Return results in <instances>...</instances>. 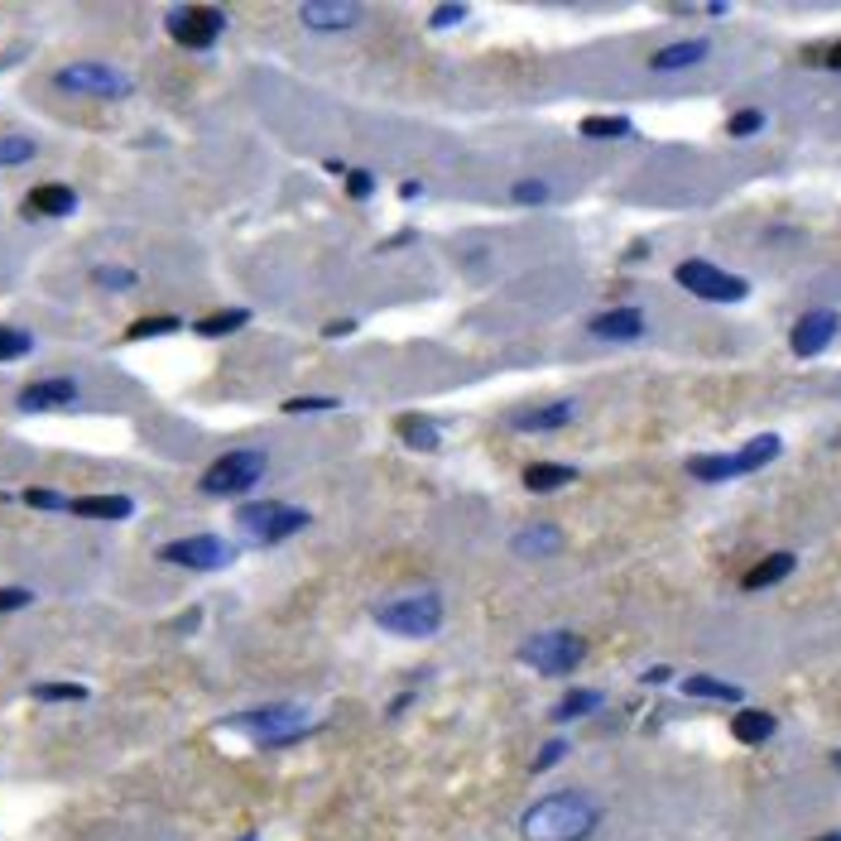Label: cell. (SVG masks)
<instances>
[{
  "instance_id": "obj_1",
  "label": "cell",
  "mask_w": 841,
  "mask_h": 841,
  "mask_svg": "<svg viewBox=\"0 0 841 841\" xmlns=\"http://www.w3.org/2000/svg\"><path fill=\"white\" fill-rule=\"evenodd\" d=\"M601 827V804H591L587 794H548L538 804L524 808L520 818V837L524 841H587Z\"/></svg>"
},
{
  "instance_id": "obj_2",
  "label": "cell",
  "mask_w": 841,
  "mask_h": 841,
  "mask_svg": "<svg viewBox=\"0 0 841 841\" xmlns=\"http://www.w3.org/2000/svg\"><path fill=\"white\" fill-rule=\"evenodd\" d=\"M265 471H270V457L260 452V448H231V452L212 457V467L197 477V491H203V495H217V501H227V495L255 491V485L265 481Z\"/></svg>"
},
{
  "instance_id": "obj_3",
  "label": "cell",
  "mask_w": 841,
  "mask_h": 841,
  "mask_svg": "<svg viewBox=\"0 0 841 841\" xmlns=\"http://www.w3.org/2000/svg\"><path fill=\"white\" fill-rule=\"evenodd\" d=\"M779 452H784L779 433H760V438H751L741 452H702V457H692L688 471L698 481H735V477H751V471L769 467Z\"/></svg>"
},
{
  "instance_id": "obj_4",
  "label": "cell",
  "mask_w": 841,
  "mask_h": 841,
  "mask_svg": "<svg viewBox=\"0 0 841 841\" xmlns=\"http://www.w3.org/2000/svg\"><path fill=\"white\" fill-rule=\"evenodd\" d=\"M375 625L404 640H428L443 625V597L438 591H409V597H394L375 611Z\"/></svg>"
},
{
  "instance_id": "obj_5",
  "label": "cell",
  "mask_w": 841,
  "mask_h": 841,
  "mask_svg": "<svg viewBox=\"0 0 841 841\" xmlns=\"http://www.w3.org/2000/svg\"><path fill=\"white\" fill-rule=\"evenodd\" d=\"M236 524L255 538V544H284V538L304 534L313 515L304 505H288V501H245L236 505Z\"/></svg>"
},
{
  "instance_id": "obj_6",
  "label": "cell",
  "mask_w": 841,
  "mask_h": 841,
  "mask_svg": "<svg viewBox=\"0 0 841 841\" xmlns=\"http://www.w3.org/2000/svg\"><path fill=\"white\" fill-rule=\"evenodd\" d=\"M54 87L68 91V97H91V101H125L130 91H135L130 73H121L116 63H97V58H83V63L58 68Z\"/></svg>"
},
{
  "instance_id": "obj_7",
  "label": "cell",
  "mask_w": 841,
  "mask_h": 841,
  "mask_svg": "<svg viewBox=\"0 0 841 841\" xmlns=\"http://www.w3.org/2000/svg\"><path fill=\"white\" fill-rule=\"evenodd\" d=\"M582 635H572V630H544V635H529L520 645V659L534 668V674L544 678H568L577 664H582Z\"/></svg>"
},
{
  "instance_id": "obj_8",
  "label": "cell",
  "mask_w": 841,
  "mask_h": 841,
  "mask_svg": "<svg viewBox=\"0 0 841 841\" xmlns=\"http://www.w3.org/2000/svg\"><path fill=\"white\" fill-rule=\"evenodd\" d=\"M674 280H678V288H688L692 298H702V304H741V298L751 294V280L712 265V260H682L674 270Z\"/></svg>"
},
{
  "instance_id": "obj_9",
  "label": "cell",
  "mask_w": 841,
  "mask_h": 841,
  "mask_svg": "<svg viewBox=\"0 0 841 841\" xmlns=\"http://www.w3.org/2000/svg\"><path fill=\"white\" fill-rule=\"evenodd\" d=\"M231 731H251L260 745H288L298 741V735H308V712L294 702H280V707H255V712H241L227 721Z\"/></svg>"
},
{
  "instance_id": "obj_10",
  "label": "cell",
  "mask_w": 841,
  "mask_h": 841,
  "mask_svg": "<svg viewBox=\"0 0 841 841\" xmlns=\"http://www.w3.org/2000/svg\"><path fill=\"white\" fill-rule=\"evenodd\" d=\"M160 563H174V568H188V572H217V568H227V563H236V548L217 534H188V538L164 544Z\"/></svg>"
},
{
  "instance_id": "obj_11",
  "label": "cell",
  "mask_w": 841,
  "mask_h": 841,
  "mask_svg": "<svg viewBox=\"0 0 841 841\" xmlns=\"http://www.w3.org/2000/svg\"><path fill=\"white\" fill-rule=\"evenodd\" d=\"M164 30L174 34V44L183 48H212L227 34V15L217 6H174L164 20Z\"/></svg>"
},
{
  "instance_id": "obj_12",
  "label": "cell",
  "mask_w": 841,
  "mask_h": 841,
  "mask_svg": "<svg viewBox=\"0 0 841 841\" xmlns=\"http://www.w3.org/2000/svg\"><path fill=\"white\" fill-rule=\"evenodd\" d=\"M83 400V385H77L73 375H44V380H30L15 404L24 414H54V409H73V404Z\"/></svg>"
},
{
  "instance_id": "obj_13",
  "label": "cell",
  "mask_w": 841,
  "mask_h": 841,
  "mask_svg": "<svg viewBox=\"0 0 841 841\" xmlns=\"http://www.w3.org/2000/svg\"><path fill=\"white\" fill-rule=\"evenodd\" d=\"M841 332V313L837 308H808L804 318L794 323V332H788V347H794V357H822L827 347L837 341Z\"/></svg>"
},
{
  "instance_id": "obj_14",
  "label": "cell",
  "mask_w": 841,
  "mask_h": 841,
  "mask_svg": "<svg viewBox=\"0 0 841 841\" xmlns=\"http://www.w3.org/2000/svg\"><path fill=\"white\" fill-rule=\"evenodd\" d=\"M361 15L365 6H351V0H308V6H298V20L313 34H347L361 24Z\"/></svg>"
},
{
  "instance_id": "obj_15",
  "label": "cell",
  "mask_w": 841,
  "mask_h": 841,
  "mask_svg": "<svg viewBox=\"0 0 841 841\" xmlns=\"http://www.w3.org/2000/svg\"><path fill=\"white\" fill-rule=\"evenodd\" d=\"M587 332L601 337V341H640L649 332V323H645V313H640L635 304H621V308L597 313V318L587 323Z\"/></svg>"
},
{
  "instance_id": "obj_16",
  "label": "cell",
  "mask_w": 841,
  "mask_h": 841,
  "mask_svg": "<svg viewBox=\"0 0 841 841\" xmlns=\"http://www.w3.org/2000/svg\"><path fill=\"white\" fill-rule=\"evenodd\" d=\"M707 54H712V39H674L649 54V73H688L707 63Z\"/></svg>"
},
{
  "instance_id": "obj_17",
  "label": "cell",
  "mask_w": 841,
  "mask_h": 841,
  "mask_svg": "<svg viewBox=\"0 0 841 841\" xmlns=\"http://www.w3.org/2000/svg\"><path fill=\"white\" fill-rule=\"evenodd\" d=\"M577 418V404L572 400H554V404H538V409H520L510 418L515 433H554V428H568Z\"/></svg>"
},
{
  "instance_id": "obj_18",
  "label": "cell",
  "mask_w": 841,
  "mask_h": 841,
  "mask_svg": "<svg viewBox=\"0 0 841 841\" xmlns=\"http://www.w3.org/2000/svg\"><path fill=\"white\" fill-rule=\"evenodd\" d=\"M24 212L30 217H73L77 188H68V183H39V188H30V197H24Z\"/></svg>"
},
{
  "instance_id": "obj_19",
  "label": "cell",
  "mask_w": 841,
  "mask_h": 841,
  "mask_svg": "<svg viewBox=\"0 0 841 841\" xmlns=\"http://www.w3.org/2000/svg\"><path fill=\"white\" fill-rule=\"evenodd\" d=\"M774 731H779V721H774V712H760V707H741L731 717V735L741 745H765L774 741Z\"/></svg>"
},
{
  "instance_id": "obj_20",
  "label": "cell",
  "mask_w": 841,
  "mask_h": 841,
  "mask_svg": "<svg viewBox=\"0 0 841 841\" xmlns=\"http://www.w3.org/2000/svg\"><path fill=\"white\" fill-rule=\"evenodd\" d=\"M510 548H515L520 558H544V554H558L563 548V534H558V524H529V529H520L510 538Z\"/></svg>"
},
{
  "instance_id": "obj_21",
  "label": "cell",
  "mask_w": 841,
  "mask_h": 841,
  "mask_svg": "<svg viewBox=\"0 0 841 841\" xmlns=\"http://www.w3.org/2000/svg\"><path fill=\"white\" fill-rule=\"evenodd\" d=\"M73 515H83V520H130L135 515V501H130V495H83V501H73Z\"/></svg>"
},
{
  "instance_id": "obj_22",
  "label": "cell",
  "mask_w": 841,
  "mask_h": 841,
  "mask_svg": "<svg viewBox=\"0 0 841 841\" xmlns=\"http://www.w3.org/2000/svg\"><path fill=\"white\" fill-rule=\"evenodd\" d=\"M794 568H798L794 554H769V558H760L755 568L741 577V587H745V591H765V587H774V582H784V577L794 572Z\"/></svg>"
},
{
  "instance_id": "obj_23",
  "label": "cell",
  "mask_w": 841,
  "mask_h": 841,
  "mask_svg": "<svg viewBox=\"0 0 841 841\" xmlns=\"http://www.w3.org/2000/svg\"><path fill=\"white\" fill-rule=\"evenodd\" d=\"M577 481V467H558V462H529L524 467V485L534 495H548V491H563V485Z\"/></svg>"
},
{
  "instance_id": "obj_24",
  "label": "cell",
  "mask_w": 841,
  "mask_h": 841,
  "mask_svg": "<svg viewBox=\"0 0 841 841\" xmlns=\"http://www.w3.org/2000/svg\"><path fill=\"white\" fill-rule=\"evenodd\" d=\"M682 692H688V698H707V702H741L745 698L741 682H727V678H712V674H692L682 682Z\"/></svg>"
},
{
  "instance_id": "obj_25",
  "label": "cell",
  "mask_w": 841,
  "mask_h": 841,
  "mask_svg": "<svg viewBox=\"0 0 841 841\" xmlns=\"http://www.w3.org/2000/svg\"><path fill=\"white\" fill-rule=\"evenodd\" d=\"M245 323H251V313H245V308H217V313H207V318H197V323H193V332H197V337H207V341H217V337L241 332Z\"/></svg>"
},
{
  "instance_id": "obj_26",
  "label": "cell",
  "mask_w": 841,
  "mask_h": 841,
  "mask_svg": "<svg viewBox=\"0 0 841 841\" xmlns=\"http://www.w3.org/2000/svg\"><path fill=\"white\" fill-rule=\"evenodd\" d=\"M400 438L409 443L414 452H433V448L443 443V433H438V424H428L424 414H404V418H400Z\"/></svg>"
},
{
  "instance_id": "obj_27",
  "label": "cell",
  "mask_w": 841,
  "mask_h": 841,
  "mask_svg": "<svg viewBox=\"0 0 841 841\" xmlns=\"http://www.w3.org/2000/svg\"><path fill=\"white\" fill-rule=\"evenodd\" d=\"M607 702V692H597V688H572V692H563V702L554 707V717L558 721H572V717H591L597 707Z\"/></svg>"
},
{
  "instance_id": "obj_28",
  "label": "cell",
  "mask_w": 841,
  "mask_h": 841,
  "mask_svg": "<svg viewBox=\"0 0 841 841\" xmlns=\"http://www.w3.org/2000/svg\"><path fill=\"white\" fill-rule=\"evenodd\" d=\"M39 160V144L30 135H0V168H20Z\"/></svg>"
},
{
  "instance_id": "obj_29",
  "label": "cell",
  "mask_w": 841,
  "mask_h": 841,
  "mask_svg": "<svg viewBox=\"0 0 841 841\" xmlns=\"http://www.w3.org/2000/svg\"><path fill=\"white\" fill-rule=\"evenodd\" d=\"M630 121L625 116H587L582 121V140H625Z\"/></svg>"
},
{
  "instance_id": "obj_30",
  "label": "cell",
  "mask_w": 841,
  "mask_h": 841,
  "mask_svg": "<svg viewBox=\"0 0 841 841\" xmlns=\"http://www.w3.org/2000/svg\"><path fill=\"white\" fill-rule=\"evenodd\" d=\"M34 351V337L24 327H0V365L6 361H24Z\"/></svg>"
},
{
  "instance_id": "obj_31",
  "label": "cell",
  "mask_w": 841,
  "mask_h": 841,
  "mask_svg": "<svg viewBox=\"0 0 841 841\" xmlns=\"http://www.w3.org/2000/svg\"><path fill=\"white\" fill-rule=\"evenodd\" d=\"M178 318L174 313H164V318H140V323H130L125 327V341H150V337H168V332H178Z\"/></svg>"
},
{
  "instance_id": "obj_32",
  "label": "cell",
  "mask_w": 841,
  "mask_h": 841,
  "mask_svg": "<svg viewBox=\"0 0 841 841\" xmlns=\"http://www.w3.org/2000/svg\"><path fill=\"white\" fill-rule=\"evenodd\" d=\"M91 280H97L101 288H116V294H125V288L140 284V274H135V270H121V265H97V270H91Z\"/></svg>"
},
{
  "instance_id": "obj_33",
  "label": "cell",
  "mask_w": 841,
  "mask_h": 841,
  "mask_svg": "<svg viewBox=\"0 0 841 841\" xmlns=\"http://www.w3.org/2000/svg\"><path fill=\"white\" fill-rule=\"evenodd\" d=\"M34 698L39 702H83L87 688H83V682H39Z\"/></svg>"
},
{
  "instance_id": "obj_34",
  "label": "cell",
  "mask_w": 841,
  "mask_h": 841,
  "mask_svg": "<svg viewBox=\"0 0 841 841\" xmlns=\"http://www.w3.org/2000/svg\"><path fill=\"white\" fill-rule=\"evenodd\" d=\"M760 130H765V111H760V107H745V111H735L731 121H727V135H735V140L760 135Z\"/></svg>"
},
{
  "instance_id": "obj_35",
  "label": "cell",
  "mask_w": 841,
  "mask_h": 841,
  "mask_svg": "<svg viewBox=\"0 0 841 841\" xmlns=\"http://www.w3.org/2000/svg\"><path fill=\"white\" fill-rule=\"evenodd\" d=\"M20 501L30 505V510H73L68 495H63V491H48V485H30V491H24Z\"/></svg>"
},
{
  "instance_id": "obj_36",
  "label": "cell",
  "mask_w": 841,
  "mask_h": 841,
  "mask_svg": "<svg viewBox=\"0 0 841 841\" xmlns=\"http://www.w3.org/2000/svg\"><path fill=\"white\" fill-rule=\"evenodd\" d=\"M341 400L332 394H298V400H284V414H323V409H337Z\"/></svg>"
},
{
  "instance_id": "obj_37",
  "label": "cell",
  "mask_w": 841,
  "mask_h": 841,
  "mask_svg": "<svg viewBox=\"0 0 841 841\" xmlns=\"http://www.w3.org/2000/svg\"><path fill=\"white\" fill-rule=\"evenodd\" d=\"M510 203H524V207L548 203V183H544V178H520L515 188H510Z\"/></svg>"
},
{
  "instance_id": "obj_38",
  "label": "cell",
  "mask_w": 841,
  "mask_h": 841,
  "mask_svg": "<svg viewBox=\"0 0 841 841\" xmlns=\"http://www.w3.org/2000/svg\"><path fill=\"white\" fill-rule=\"evenodd\" d=\"M467 20H471V10H467V6H438V10L428 15V30H433V34H443V30H452V24H467Z\"/></svg>"
},
{
  "instance_id": "obj_39",
  "label": "cell",
  "mask_w": 841,
  "mask_h": 841,
  "mask_svg": "<svg viewBox=\"0 0 841 841\" xmlns=\"http://www.w3.org/2000/svg\"><path fill=\"white\" fill-rule=\"evenodd\" d=\"M30 601H34L30 587H0V615H6V611H24Z\"/></svg>"
},
{
  "instance_id": "obj_40",
  "label": "cell",
  "mask_w": 841,
  "mask_h": 841,
  "mask_svg": "<svg viewBox=\"0 0 841 841\" xmlns=\"http://www.w3.org/2000/svg\"><path fill=\"white\" fill-rule=\"evenodd\" d=\"M347 193H351V197H371V193H375V178H371V174H347Z\"/></svg>"
},
{
  "instance_id": "obj_41",
  "label": "cell",
  "mask_w": 841,
  "mask_h": 841,
  "mask_svg": "<svg viewBox=\"0 0 841 841\" xmlns=\"http://www.w3.org/2000/svg\"><path fill=\"white\" fill-rule=\"evenodd\" d=\"M563 751H568V745H563V741H548L544 751H538V760H534V769H548V765H554V760H563Z\"/></svg>"
},
{
  "instance_id": "obj_42",
  "label": "cell",
  "mask_w": 841,
  "mask_h": 841,
  "mask_svg": "<svg viewBox=\"0 0 841 841\" xmlns=\"http://www.w3.org/2000/svg\"><path fill=\"white\" fill-rule=\"evenodd\" d=\"M827 68H832V73H841V39H837L832 48H827Z\"/></svg>"
},
{
  "instance_id": "obj_43",
  "label": "cell",
  "mask_w": 841,
  "mask_h": 841,
  "mask_svg": "<svg viewBox=\"0 0 841 841\" xmlns=\"http://www.w3.org/2000/svg\"><path fill=\"white\" fill-rule=\"evenodd\" d=\"M668 678H674V674H668L664 664H659V668H645V682H668Z\"/></svg>"
},
{
  "instance_id": "obj_44",
  "label": "cell",
  "mask_w": 841,
  "mask_h": 841,
  "mask_svg": "<svg viewBox=\"0 0 841 841\" xmlns=\"http://www.w3.org/2000/svg\"><path fill=\"white\" fill-rule=\"evenodd\" d=\"M812 841H841V832H827V837H812Z\"/></svg>"
},
{
  "instance_id": "obj_45",
  "label": "cell",
  "mask_w": 841,
  "mask_h": 841,
  "mask_svg": "<svg viewBox=\"0 0 841 841\" xmlns=\"http://www.w3.org/2000/svg\"><path fill=\"white\" fill-rule=\"evenodd\" d=\"M832 765H837V769H841V751H837V755H832Z\"/></svg>"
}]
</instances>
